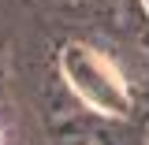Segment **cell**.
<instances>
[{"label":"cell","mask_w":149,"mask_h":145,"mask_svg":"<svg viewBox=\"0 0 149 145\" xmlns=\"http://www.w3.org/2000/svg\"><path fill=\"white\" fill-rule=\"evenodd\" d=\"M67 74L74 78V86L82 97H90L93 104H101L104 112H123L127 101L119 93V82L104 74V67L97 63V56L86 49H67Z\"/></svg>","instance_id":"cell-1"}]
</instances>
